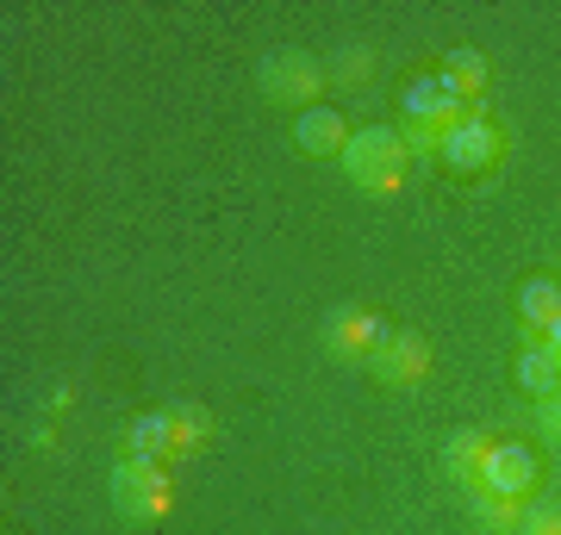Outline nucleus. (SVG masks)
<instances>
[{"instance_id":"dca6fc26","label":"nucleus","mask_w":561,"mask_h":535,"mask_svg":"<svg viewBox=\"0 0 561 535\" xmlns=\"http://www.w3.org/2000/svg\"><path fill=\"white\" fill-rule=\"evenodd\" d=\"M518 535H561V511L556 504H530L518 516Z\"/></svg>"},{"instance_id":"2eb2a0df","label":"nucleus","mask_w":561,"mask_h":535,"mask_svg":"<svg viewBox=\"0 0 561 535\" xmlns=\"http://www.w3.org/2000/svg\"><path fill=\"white\" fill-rule=\"evenodd\" d=\"M206 437H213V417H206L201 405H175V442H181V455H187V449H201Z\"/></svg>"},{"instance_id":"9b49d317","label":"nucleus","mask_w":561,"mask_h":535,"mask_svg":"<svg viewBox=\"0 0 561 535\" xmlns=\"http://www.w3.org/2000/svg\"><path fill=\"white\" fill-rule=\"evenodd\" d=\"M518 317H524V330H530V337H542V330L561 317V280H549V275L524 280V287H518Z\"/></svg>"},{"instance_id":"423d86ee","label":"nucleus","mask_w":561,"mask_h":535,"mask_svg":"<svg viewBox=\"0 0 561 535\" xmlns=\"http://www.w3.org/2000/svg\"><path fill=\"white\" fill-rule=\"evenodd\" d=\"M256 81H262V94L268 100H287V106H312V94L324 88V69L306 50H275V57H262V69H256Z\"/></svg>"},{"instance_id":"7ed1b4c3","label":"nucleus","mask_w":561,"mask_h":535,"mask_svg":"<svg viewBox=\"0 0 561 535\" xmlns=\"http://www.w3.org/2000/svg\"><path fill=\"white\" fill-rule=\"evenodd\" d=\"M106 486H113V504H119L131 523H162V516H169V504H175V492H169V474H162V461L125 455V461H113Z\"/></svg>"},{"instance_id":"20e7f679","label":"nucleus","mask_w":561,"mask_h":535,"mask_svg":"<svg viewBox=\"0 0 561 535\" xmlns=\"http://www.w3.org/2000/svg\"><path fill=\"white\" fill-rule=\"evenodd\" d=\"M505 156V131L486 113H468L461 125H449L437 143V162L449 168V175H486V168H500Z\"/></svg>"},{"instance_id":"aec40b11","label":"nucleus","mask_w":561,"mask_h":535,"mask_svg":"<svg viewBox=\"0 0 561 535\" xmlns=\"http://www.w3.org/2000/svg\"><path fill=\"white\" fill-rule=\"evenodd\" d=\"M537 342H542V349H549V356H556V361H561V317H556V324H549V330H542V337H537Z\"/></svg>"},{"instance_id":"a211bd4d","label":"nucleus","mask_w":561,"mask_h":535,"mask_svg":"<svg viewBox=\"0 0 561 535\" xmlns=\"http://www.w3.org/2000/svg\"><path fill=\"white\" fill-rule=\"evenodd\" d=\"M368 69H375V57H368V50H350V57H337V69H331V75H337V81H362Z\"/></svg>"},{"instance_id":"4468645a","label":"nucleus","mask_w":561,"mask_h":535,"mask_svg":"<svg viewBox=\"0 0 561 535\" xmlns=\"http://www.w3.org/2000/svg\"><path fill=\"white\" fill-rule=\"evenodd\" d=\"M443 75L461 88V100L486 94V57L481 50H449V57H443Z\"/></svg>"},{"instance_id":"f3484780","label":"nucleus","mask_w":561,"mask_h":535,"mask_svg":"<svg viewBox=\"0 0 561 535\" xmlns=\"http://www.w3.org/2000/svg\"><path fill=\"white\" fill-rule=\"evenodd\" d=\"M474 504H481V516H486V523H493V530H518V511H512V498L474 492Z\"/></svg>"},{"instance_id":"f257e3e1","label":"nucleus","mask_w":561,"mask_h":535,"mask_svg":"<svg viewBox=\"0 0 561 535\" xmlns=\"http://www.w3.org/2000/svg\"><path fill=\"white\" fill-rule=\"evenodd\" d=\"M400 119H405V138H412V150H431L437 156V143L449 125H461L468 113H461V88L443 69H431V75H412L400 94Z\"/></svg>"},{"instance_id":"0eeeda50","label":"nucleus","mask_w":561,"mask_h":535,"mask_svg":"<svg viewBox=\"0 0 561 535\" xmlns=\"http://www.w3.org/2000/svg\"><path fill=\"white\" fill-rule=\"evenodd\" d=\"M362 368L381 380V386H419L424 368H431V342H424L419 330H387V337L375 342V356L362 361Z\"/></svg>"},{"instance_id":"ddd939ff","label":"nucleus","mask_w":561,"mask_h":535,"mask_svg":"<svg viewBox=\"0 0 561 535\" xmlns=\"http://www.w3.org/2000/svg\"><path fill=\"white\" fill-rule=\"evenodd\" d=\"M481 455H486V437H481V430H456V437H449V449H443V467H449V479L474 486V474H481Z\"/></svg>"},{"instance_id":"6ab92c4d","label":"nucleus","mask_w":561,"mask_h":535,"mask_svg":"<svg viewBox=\"0 0 561 535\" xmlns=\"http://www.w3.org/2000/svg\"><path fill=\"white\" fill-rule=\"evenodd\" d=\"M542 430L561 442V393H556V398H542Z\"/></svg>"},{"instance_id":"f8f14e48","label":"nucleus","mask_w":561,"mask_h":535,"mask_svg":"<svg viewBox=\"0 0 561 535\" xmlns=\"http://www.w3.org/2000/svg\"><path fill=\"white\" fill-rule=\"evenodd\" d=\"M518 386H524L530 398H556V393H561V361L549 356L542 342H530V349L518 356Z\"/></svg>"},{"instance_id":"6e6552de","label":"nucleus","mask_w":561,"mask_h":535,"mask_svg":"<svg viewBox=\"0 0 561 535\" xmlns=\"http://www.w3.org/2000/svg\"><path fill=\"white\" fill-rule=\"evenodd\" d=\"M387 330H393L387 317L362 312V305H343V312L324 317V349H331L337 361H368V356H375V342H381Z\"/></svg>"},{"instance_id":"9d476101","label":"nucleus","mask_w":561,"mask_h":535,"mask_svg":"<svg viewBox=\"0 0 561 535\" xmlns=\"http://www.w3.org/2000/svg\"><path fill=\"white\" fill-rule=\"evenodd\" d=\"M125 455H138V461H169V455H181L175 411H138V417H131V423H125Z\"/></svg>"},{"instance_id":"39448f33","label":"nucleus","mask_w":561,"mask_h":535,"mask_svg":"<svg viewBox=\"0 0 561 535\" xmlns=\"http://www.w3.org/2000/svg\"><path fill=\"white\" fill-rule=\"evenodd\" d=\"M537 486V455L524 449V442H486L481 455V474H474V492H493V498H530Z\"/></svg>"},{"instance_id":"f03ea898","label":"nucleus","mask_w":561,"mask_h":535,"mask_svg":"<svg viewBox=\"0 0 561 535\" xmlns=\"http://www.w3.org/2000/svg\"><path fill=\"white\" fill-rule=\"evenodd\" d=\"M343 175L356 181L362 194H400V175H405V131H393V125H362V131H350V143H343Z\"/></svg>"},{"instance_id":"1a4fd4ad","label":"nucleus","mask_w":561,"mask_h":535,"mask_svg":"<svg viewBox=\"0 0 561 535\" xmlns=\"http://www.w3.org/2000/svg\"><path fill=\"white\" fill-rule=\"evenodd\" d=\"M343 143H350V119L337 106H306L294 119V150L300 156H343Z\"/></svg>"}]
</instances>
